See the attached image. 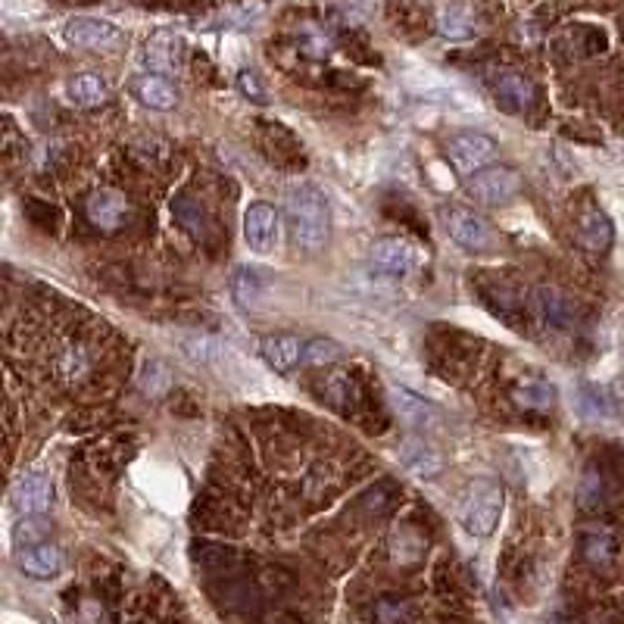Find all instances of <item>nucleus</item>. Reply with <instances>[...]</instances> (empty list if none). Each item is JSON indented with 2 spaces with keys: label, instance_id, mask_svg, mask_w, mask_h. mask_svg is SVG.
<instances>
[{
  "label": "nucleus",
  "instance_id": "b1692460",
  "mask_svg": "<svg viewBox=\"0 0 624 624\" xmlns=\"http://www.w3.org/2000/svg\"><path fill=\"white\" fill-rule=\"evenodd\" d=\"M263 294H266V281L263 275H259L256 269H238L231 278V297L234 303H238L241 309H256L259 303H263Z\"/></svg>",
  "mask_w": 624,
  "mask_h": 624
},
{
  "label": "nucleus",
  "instance_id": "393cba45",
  "mask_svg": "<svg viewBox=\"0 0 624 624\" xmlns=\"http://www.w3.org/2000/svg\"><path fill=\"white\" fill-rule=\"evenodd\" d=\"M91 350L82 347V344H69L60 359H57V372L66 384H78V381H85L88 372H91Z\"/></svg>",
  "mask_w": 624,
  "mask_h": 624
},
{
  "label": "nucleus",
  "instance_id": "f03ea898",
  "mask_svg": "<svg viewBox=\"0 0 624 624\" xmlns=\"http://www.w3.org/2000/svg\"><path fill=\"white\" fill-rule=\"evenodd\" d=\"M503 487L497 481H475L472 487L465 490L462 506H459V522L468 534L475 537H487L497 528L500 515H503Z\"/></svg>",
  "mask_w": 624,
  "mask_h": 624
},
{
  "label": "nucleus",
  "instance_id": "f3484780",
  "mask_svg": "<svg viewBox=\"0 0 624 624\" xmlns=\"http://www.w3.org/2000/svg\"><path fill=\"white\" fill-rule=\"evenodd\" d=\"M612 238H615V228H612V219L590 206L578 216V241L584 244V250L590 253H606L612 247Z\"/></svg>",
  "mask_w": 624,
  "mask_h": 624
},
{
  "label": "nucleus",
  "instance_id": "c85d7f7f",
  "mask_svg": "<svg viewBox=\"0 0 624 624\" xmlns=\"http://www.w3.org/2000/svg\"><path fill=\"white\" fill-rule=\"evenodd\" d=\"M175 219L185 225L191 234H203V210H200V203L197 200H191V197H178L175 200Z\"/></svg>",
  "mask_w": 624,
  "mask_h": 624
},
{
  "label": "nucleus",
  "instance_id": "f257e3e1",
  "mask_svg": "<svg viewBox=\"0 0 624 624\" xmlns=\"http://www.w3.org/2000/svg\"><path fill=\"white\" fill-rule=\"evenodd\" d=\"M291 241L300 253H319L331 238V206L319 185L297 181L284 200Z\"/></svg>",
  "mask_w": 624,
  "mask_h": 624
},
{
  "label": "nucleus",
  "instance_id": "a878e982",
  "mask_svg": "<svg viewBox=\"0 0 624 624\" xmlns=\"http://www.w3.org/2000/svg\"><path fill=\"white\" fill-rule=\"evenodd\" d=\"M344 359V347L331 341V337H312L303 350V362L306 366H334V362Z\"/></svg>",
  "mask_w": 624,
  "mask_h": 624
},
{
  "label": "nucleus",
  "instance_id": "1a4fd4ad",
  "mask_svg": "<svg viewBox=\"0 0 624 624\" xmlns=\"http://www.w3.org/2000/svg\"><path fill=\"white\" fill-rule=\"evenodd\" d=\"M85 216L97 231L113 234L128 222V216H132V203H128V197L116 188H100L88 197Z\"/></svg>",
  "mask_w": 624,
  "mask_h": 624
},
{
  "label": "nucleus",
  "instance_id": "ddd939ff",
  "mask_svg": "<svg viewBox=\"0 0 624 624\" xmlns=\"http://www.w3.org/2000/svg\"><path fill=\"white\" fill-rule=\"evenodd\" d=\"M493 94H497L500 107L509 113H525L537 97L534 82L525 72H500L497 82H493Z\"/></svg>",
  "mask_w": 624,
  "mask_h": 624
},
{
  "label": "nucleus",
  "instance_id": "6e6552de",
  "mask_svg": "<svg viewBox=\"0 0 624 624\" xmlns=\"http://www.w3.org/2000/svg\"><path fill=\"white\" fill-rule=\"evenodd\" d=\"M444 225L450 231V238L462 247V250H472V253H481L493 244V228L487 219H481L475 210H465V206H450L444 210Z\"/></svg>",
  "mask_w": 624,
  "mask_h": 624
},
{
  "label": "nucleus",
  "instance_id": "cd10ccee",
  "mask_svg": "<svg viewBox=\"0 0 624 624\" xmlns=\"http://www.w3.org/2000/svg\"><path fill=\"white\" fill-rule=\"evenodd\" d=\"M353 394H356V387H353V378L344 375V372H337L328 378L325 384V397L337 406V409H347L353 403Z\"/></svg>",
  "mask_w": 624,
  "mask_h": 624
},
{
  "label": "nucleus",
  "instance_id": "4468645a",
  "mask_svg": "<svg viewBox=\"0 0 624 624\" xmlns=\"http://www.w3.org/2000/svg\"><path fill=\"white\" fill-rule=\"evenodd\" d=\"M400 462L419 478H437L444 472V456L431 447L425 437H406L400 444Z\"/></svg>",
  "mask_w": 624,
  "mask_h": 624
},
{
  "label": "nucleus",
  "instance_id": "6ab92c4d",
  "mask_svg": "<svg viewBox=\"0 0 624 624\" xmlns=\"http://www.w3.org/2000/svg\"><path fill=\"white\" fill-rule=\"evenodd\" d=\"M132 88H135V97L144 103V107H150V110L166 113V110H172L175 103H178V91H175V85L169 82L166 75L144 72V75L135 78Z\"/></svg>",
  "mask_w": 624,
  "mask_h": 624
},
{
  "label": "nucleus",
  "instance_id": "9b49d317",
  "mask_svg": "<svg viewBox=\"0 0 624 624\" xmlns=\"http://www.w3.org/2000/svg\"><path fill=\"white\" fill-rule=\"evenodd\" d=\"M66 41L82 50H113L122 41V32L107 19L94 16H75L66 22Z\"/></svg>",
  "mask_w": 624,
  "mask_h": 624
},
{
  "label": "nucleus",
  "instance_id": "aec40b11",
  "mask_svg": "<svg viewBox=\"0 0 624 624\" xmlns=\"http://www.w3.org/2000/svg\"><path fill=\"white\" fill-rule=\"evenodd\" d=\"M534 309L543 325L550 328H565L571 322V316H575V306H571V300L556 291V288H540L534 294Z\"/></svg>",
  "mask_w": 624,
  "mask_h": 624
},
{
  "label": "nucleus",
  "instance_id": "423d86ee",
  "mask_svg": "<svg viewBox=\"0 0 624 624\" xmlns=\"http://www.w3.org/2000/svg\"><path fill=\"white\" fill-rule=\"evenodd\" d=\"M54 503V478L47 472H22L10 487V506L25 515H44Z\"/></svg>",
  "mask_w": 624,
  "mask_h": 624
},
{
  "label": "nucleus",
  "instance_id": "2f4dec72",
  "mask_svg": "<svg viewBox=\"0 0 624 624\" xmlns=\"http://www.w3.org/2000/svg\"><path fill=\"white\" fill-rule=\"evenodd\" d=\"M238 88H241L244 97H250V100H256V103H263V100H266V91H263V85H259L256 72H241V75H238Z\"/></svg>",
  "mask_w": 624,
  "mask_h": 624
},
{
  "label": "nucleus",
  "instance_id": "412c9836",
  "mask_svg": "<svg viewBox=\"0 0 624 624\" xmlns=\"http://www.w3.org/2000/svg\"><path fill=\"white\" fill-rule=\"evenodd\" d=\"M575 403H578V412L584 415V419H593V422L615 419V412H618L615 409V397L609 394V390L600 387V384H590V381H584L578 387Z\"/></svg>",
  "mask_w": 624,
  "mask_h": 624
},
{
  "label": "nucleus",
  "instance_id": "473e14b6",
  "mask_svg": "<svg viewBox=\"0 0 624 624\" xmlns=\"http://www.w3.org/2000/svg\"><path fill=\"white\" fill-rule=\"evenodd\" d=\"M444 35H453V38L468 35V22L459 16V10H450V13L444 16Z\"/></svg>",
  "mask_w": 624,
  "mask_h": 624
},
{
  "label": "nucleus",
  "instance_id": "c756f323",
  "mask_svg": "<svg viewBox=\"0 0 624 624\" xmlns=\"http://www.w3.org/2000/svg\"><path fill=\"white\" fill-rule=\"evenodd\" d=\"M300 50L303 54H309L312 60H322L328 50H331V38L328 35H322L319 29H309L306 35H303V41H300Z\"/></svg>",
  "mask_w": 624,
  "mask_h": 624
},
{
  "label": "nucleus",
  "instance_id": "4be33fe9",
  "mask_svg": "<svg viewBox=\"0 0 624 624\" xmlns=\"http://www.w3.org/2000/svg\"><path fill=\"white\" fill-rule=\"evenodd\" d=\"M66 91H69V97L78 103V107H100V103H107V97H110V85H107V78L97 75V72L72 75Z\"/></svg>",
  "mask_w": 624,
  "mask_h": 624
},
{
  "label": "nucleus",
  "instance_id": "9d476101",
  "mask_svg": "<svg viewBox=\"0 0 624 624\" xmlns=\"http://www.w3.org/2000/svg\"><path fill=\"white\" fill-rule=\"evenodd\" d=\"M387 403L409 431H431L440 425V412L425 397L412 394V390H406V387H390Z\"/></svg>",
  "mask_w": 624,
  "mask_h": 624
},
{
  "label": "nucleus",
  "instance_id": "bb28decb",
  "mask_svg": "<svg viewBox=\"0 0 624 624\" xmlns=\"http://www.w3.org/2000/svg\"><path fill=\"white\" fill-rule=\"evenodd\" d=\"M47 534H50V522L44 515H25V518H19V522H16L13 543H16V550H22V546L47 543Z\"/></svg>",
  "mask_w": 624,
  "mask_h": 624
},
{
  "label": "nucleus",
  "instance_id": "f8f14e48",
  "mask_svg": "<svg viewBox=\"0 0 624 624\" xmlns=\"http://www.w3.org/2000/svg\"><path fill=\"white\" fill-rule=\"evenodd\" d=\"M63 550L57 543H35V546H22L16 550V565L19 571H25L29 578H38V581H47V578H57L63 571Z\"/></svg>",
  "mask_w": 624,
  "mask_h": 624
},
{
  "label": "nucleus",
  "instance_id": "7c9ffc66",
  "mask_svg": "<svg viewBox=\"0 0 624 624\" xmlns=\"http://www.w3.org/2000/svg\"><path fill=\"white\" fill-rule=\"evenodd\" d=\"M375 615H378V621H381V624H400V621H406L409 606H406V603H400V600H381V603H378V609H375Z\"/></svg>",
  "mask_w": 624,
  "mask_h": 624
},
{
  "label": "nucleus",
  "instance_id": "a211bd4d",
  "mask_svg": "<svg viewBox=\"0 0 624 624\" xmlns=\"http://www.w3.org/2000/svg\"><path fill=\"white\" fill-rule=\"evenodd\" d=\"M144 66L147 72H156V75H169L181 66V38L175 35H153L147 44H144Z\"/></svg>",
  "mask_w": 624,
  "mask_h": 624
},
{
  "label": "nucleus",
  "instance_id": "dca6fc26",
  "mask_svg": "<svg viewBox=\"0 0 624 624\" xmlns=\"http://www.w3.org/2000/svg\"><path fill=\"white\" fill-rule=\"evenodd\" d=\"M581 556L596 571L612 568L618 559V537L609 528H587L581 534Z\"/></svg>",
  "mask_w": 624,
  "mask_h": 624
},
{
  "label": "nucleus",
  "instance_id": "7ed1b4c3",
  "mask_svg": "<svg viewBox=\"0 0 624 624\" xmlns=\"http://www.w3.org/2000/svg\"><path fill=\"white\" fill-rule=\"evenodd\" d=\"M518 191H522V178L509 166H487L465 181V194L481 206H503Z\"/></svg>",
  "mask_w": 624,
  "mask_h": 624
},
{
  "label": "nucleus",
  "instance_id": "5701e85b",
  "mask_svg": "<svg viewBox=\"0 0 624 624\" xmlns=\"http://www.w3.org/2000/svg\"><path fill=\"white\" fill-rule=\"evenodd\" d=\"M512 400L515 406H522V409H550L556 403V387L550 381H543V378H522L515 387H512Z\"/></svg>",
  "mask_w": 624,
  "mask_h": 624
},
{
  "label": "nucleus",
  "instance_id": "20e7f679",
  "mask_svg": "<svg viewBox=\"0 0 624 624\" xmlns=\"http://www.w3.org/2000/svg\"><path fill=\"white\" fill-rule=\"evenodd\" d=\"M369 259L384 275H409L428 263V253L409 238H378L369 247Z\"/></svg>",
  "mask_w": 624,
  "mask_h": 624
},
{
  "label": "nucleus",
  "instance_id": "39448f33",
  "mask_svg": "<svg viewBox=\"0 0 624 624\" xmlns=\"http://www.w3.org/2000/svg\"><path fill=\"white\" fill-rule=\"evenodd\" d=\"M447 156L462 175H475V172L493 166V160L500 156V147L484 132H459L450 138Z\"/></svg>",
  "mask_w": 624,
  "mask_h": 624
},
{
  "label": "nucleus",
  "instance_id": "2eb2a0df",
  "mask_svg": "<svg viewBox=\"0 0 624 624\" xmlns=\"http://www.w3.org/2000/svg\"><path fill=\"white\" fill-rule=\"evenodd\" d=\"M303 350L306 344L297 334H269L263 337V344H259V353H263V359L275 372H291L294 366H300Z\"/></svg>",
  "mask_w": 624,
  "mask_h": 624
},
{
  "label": "nucleus",
  "instance_id": "0eeeda50",
  "mask_svg": "<svg viewBox=\"0 0 624 624\" xmlns=\"http://www.w3.org/2000/svg\"><path fill=\"white\" fill-rule=\"evenodd\" d=\"M281 238V213L266 200H253L244 213V241L256 253L275 250Z\"/></svg>",
  "mask_w": 624,
  "mask_h": 624
}]
</instances>
